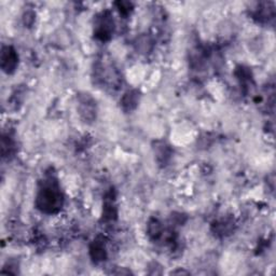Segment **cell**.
I'll return each mask as SVG.
<instances>
[{
	"mask_svg": "<svg viewBox=\"0 0 276 276\" xmlns=\"http://www.w3.org/2000/svg\"><path fill=\"white\" fill-rule=\"evenodd\" d=\"M63 203L64 196L58 180L53 176L46 177L39 186L36 198L37 208L46 214H54L62 208Z\"/></svg>",
	"mask_w": 276,
	"mask_h": 276,
	"instance_id": "6da1fadb",
	"label": "cell"
},
{
	"mask_svg": "<svg viewBox=\"0 0 276 276\" xmlns=\"http://www.w3.org/2000/svg\"><path fill=\"white\" fill-rule=\"evenodd\" d=\"M114 30V20L109 12H104L98 20L95 28L96 37L100 40H107L112 36Z\"/></svg>",
	"mask_w": 276,
	"mask_h": 276,
	"instance_id": "7a4b0ae2",
	"label": "cell"
},
{
	"mask_svg": "<svg viewBox=\"0 0 276 276\" xmlns=\"http://www.w3.org/2000/svg\"><path fill=\"white\" fill-rule=\"evenodd\" d=\"M2 68L6 74H12L16 72L18 64V55L12 46H4L2 50Z\"/></svg>",
	"mask_w": 276,
	"mask_h": 276,
	"instance_id": "3957f363",
	"label": "cell"
},
{
	"mask_svg": "<svg viewBox=\"0 0 276 276\" xmlns=\"http://www.w3.org/2000/svg\"><path fill=\"white\" fill-rule=\"evenodd\" d=\"M79 112L86 121H93L96 118V102L88 94L80 96Z\"/></svg>",
	"mask_w": 276,
	"mask_h": 276,
	"instance_id": "277c9868",
	"label": "cell"
},
{
	"mask_svg": "<svg viewBox=\"0 0 276 276\" xmlns=\"http://www.w3.org/2000/svg\"><path fill=\"white\" fill-rule=\"evenodd\" d=\"M90 254H91V258L95 262H102L104 260H106L107 252L102 240L96 238L93 242L92 245L90 246Z\"/></svg>",
	"mask_w": 276,
	"mask_h": 276,
	"instance_id": "5b68a950",
	"label": "cell"
},
{
	"mask_svg": "<svg viewBox=\"0 0 276 276\" xmlns=\"http://www.w3.org/2000/svg\"><path fill=\"white\" fill-rule=\"evenodd\" d=\"M140 95L138 93V91H136V90L128 92L123 96V98L121 100L122 108L126 110V112H132L133 109L137 107V104L140 102Z\"/></svg>",
	"mask_w": 276,
	"mask_h": 276,
	"instance_id": "8992f818",
	"label": "cell"
},
{
	"mask_svg": "<svg viewBox=\"0 0 276 276\" xmlns=\"http://www.w3.org/2000/svg\"><path fill=\"white\" fill-rule=\"evenodd\" d=\"M163 233V226L161 222L156 219L151 220L148 226V234L152 240H158L162 236Z\"/></svg>",
	"mask_w": 276,
	"mask_h": 276,
	"instance_id": "52a82bcc",
	"label": "cell"
},
{
	"mask_svg": "<svg viewBox=\"0 0 276 276\" xmlns=\"http://www.w3.org/2000/svg\"><path fill=\"white\" fill-rule=\"evenodd\" d=\"M156 156L158 161H161L162 163H165L170 156V147L168 146L166 144L161 142L160 144H158V146L156 147Z\"/></svg>",
	"mask_w": 276,
	"mask_h": 276,
	"instance_id": "ba28073f",
	"label": "cell"
},
{
	"mask_svg": "<svg viewBox=\"0 0 276 276\" xmlns=\"http://www.w3.org/2000/svg\"><path fill=\"white\" fill-rule=\"evenodd\" d=\"M34 13L32 11L25 12L24 16H23V22H24V24L30 27L34 23Z\"/></svg>",
	"mask_w": 276,
	"mask_h": 276,
	"instance_id": "9c48e42d",
	"label": "cell"
}]
</instances>
